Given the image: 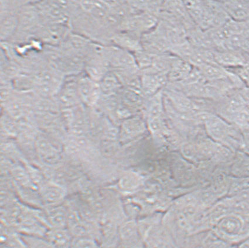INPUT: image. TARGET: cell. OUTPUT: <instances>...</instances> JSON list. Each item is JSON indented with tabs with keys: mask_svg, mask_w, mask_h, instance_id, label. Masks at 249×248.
<instances>
[{
	"mask_svg": "<svg viewBox=\"0 0 249 248\" xmlns=\"http://www.w3.org/2000/svg\"><path fill=\"white\" fill-rule=\"evenodd\" d=\"M249 189V178H238L233 182L231 192L233 194H239Z\"/></svg>",
	"mask_w": 249,
	"mask_h": 248,
	"instance_id": "19",
	"label": "cell"
},
{
	"mask_svg": "<svg viewBox=\"0 0 249 248\" xmlns=\"http://www.w3.org/2000/svg\"><path fill=\"white\" fill-rule=\"evenodd\" d=\"M221 3L231 19L238 22L249 21V1H225Z\"/></svg>",
	"mask_w": 249,
	"mask_h": 248,
	"instance_id": "10",
	"label": "cell"
},
{
	"mask_svg": "<svg viewBox=\"0 0 249 248\" xmlns=\"http://www.w3.org/2000/svg\"><path fill=\"white\" fill-rule=\"evenodd\" d=\"M167 74L144 72L141 77V87L147 95H153L168 80Z\"/></svg>",
	"mask_w": 249,
	"mask_h": 248,
	"instance_id": "12",
	"label": "cell"
},
{
	"mask_svg": "<svg viewBox=\"0 0 249 248\" xmlns=\"http://www.w3.org/2000/svg\"><path fill=\"white\" fill-rule=\"evenodd\" d=\"M36 146L37 152L43 160L47 162H55L58 160L59 156L58 150L47 138H37Z\"/></svg>",
	"mask_w": 249,
	"mask_h": 248,
	"instance_id": "14",
	"label": "cell"
},
{
	"mask_svg": "<svg viewBox=\"0 0 249 248\" xmlns=\"http://www.w3.org/2000/svg\"><path fill=\"white\" fill-rule=\"evenodd\" d=\"M233 174L239 178H249V155L242 154L236 159L233 165Z\"/></svg>",
	"mask_w": 249,
	"mask_h": 248,
	"instance_id": "16",
	"label": "cell"
},
{
	"mask_svg": "<svg viewBox=\"0 0 249 248\" xmlns=\"http://www.w3.org/2000/svg\"><path fill=\"white\" fill-rule=\"evenodd\" d=\"M77 87L81 101L89 105L95 104L102 93L99 83L93 81L85 72L77 76Z\"/></svg>",
	"mask_w": 249,
	"mask_h": 248,
	"instance_id": "3",
	"label": "cell"
},
{
	"mask_svg": "<svg viewBox=\"0 0 249 248\" xmlns=\"http://www.w3.org/2000/svg\"><path fill=\"white\" fill-rule=\"evenodd\" d=\"M71 248H101L95 239L91 238L73 239Z\"/></svg>",
	"mask_w": 249,
	"mask_h": 248,
	"instance_id": "18",
	"label": "cell"
},
{
	"mask_svg": "<svg viewBox=\"0 0 249 248\" xmlns=\"http://www.w3.org/2000/svg\"><path fill=\"white\" fill-rule=\"evenodd\" d=\"M240 92L245 99L246 105L249 108V87L246 86L240 89Z\"/></svg>",
	"mask_w": 249,
	"mask_h": 248,
	"instance_id": "22",
	"label": "cell"
},
{
	"mask_svg": "<svg viewBox=\"0 0 249 248\" xmlns=\"http://www.w3.org/2000/svg\"><path fill=\"white\" fill-rule=\"evenodd\" d=\"M18 13H1L0 36L1 42L10 41L17 33L18 27Z\"/></svg>",
	"mask_w": 249,
	"mask_h": 248,
	"instance_id": "8",
	"label": "cell"
},
{
	"mask_svg": "<svg viewBox=\"0 0 249 248\" xmlns=\"http://www.w3.org/2000/svg\"><path fill=\"white\" fill-rule=\"evenodd\" d=\"M214 62L226 69H234L243 66L248 61L241 51L230 50H213Z\"/></svg>",
	"mask_w": 249,
	"mask_h": 248,
	"instance_id": "5",
	"label": "cell"
},
{
	"mask_svg": "<svg viewBox=\"0 0 249 248\" xmlns=\"http://www.w3.org/2000/svg\"><path fill=\"white\" fill-rule=\"evenodd\" d=\"M38 192L46 207L61 205L67 196V190L64 187L52 182H44L39 187Z\"/></svg>",
	"mask_w": 249,
	"mask_h": 248,
	"instance_id": "4",
	"label": "cell"
},
{
	"mask_svg": "<svg viewBox=\"0 0 249 248\" xmlns=\"http://www.w3.org/2000/svg\"><path fill=\"white\" fill-rule=\"evenodd\" d=\"M110 41L115 46L133 53L142 50L139 35L136 33L117 31L111 36Z\"/></svg>",
	"mask_w": 249,
	"mask_h": 248,
	"instance_id": "6",
	"label": "cell"
},
{
	"mask_svg": "<svg viewBox=\"0 0 249 248\" xmlns=\"http://www.w3.org/2000/svg\"><path fill=\"white\" fill-rule=\"evenodd\" d=\"M243 141L246 152L249 155V130H243Z\"/></svg>",
	"mask_w": 249,
	"mask_h": 248,
	"instance_id": "21",
	"label": "cell"
},
{
	"mask_svg": "<svg viewBox=\"0 0 249 248\" xmlns=\"http://www.w3.org/2000/svg\"><path fill=\"white\" fill-rule=\"evenodd\" d=\"M45 215L49 229H67L68 209L64 206L48 207Z\"/></svg>",
	"mask_w": 249,
	"mask_h": 248,
	"instance_id": "9",
	"label": "cell"
},
{
	"mask_svg": "<svg viewBox=\"0 0 249 248\" xmlns=\"http://www.w3.org/2000/svg\"><path fill=\"white\" fill-rule=\"evenodd\" d=\"M239 248H249V241H247L240 245Z\"/></svg>",
	"mask_w": 249,
	"mask_h": 248,
	"instance_id": "23",
	"label": "cell"
},
{
	"mask_svg": "<svg viewBox=\"0 0 249 248\" xmlns=\"http://www.w3.org/2000/svg\"><path fill=\"white\" fill-rule=\"evenodd\" d=\"M21 235L27 248H54L45 237Z\"/></svg>",
	"mask_w": 249,
	"mask_h": 248,
	"instance_id": "17",
	"label": "cell"
},
{
	"mask_svg": "<svg viewBox=\"0 0 249 248\" xmlns=\"http://www.w3.org/2000/svg\"><path fill=\"white\" fill-rule=\"evenodd\" d=\"M77 76L65 77L56 95L62 110L78 106L81 102L77 87Z\"/></svg>",
	"mask_w": 249,
	"mask_h": 248,
	"instance_id": "2",
	"label": "cell"
},
{
	"mask_svg": "<svg viewBox=\"0 0 249 248\" xmlns=\"http://www.w3.org/2000/svg\"><path fill=\"white\" fill-rule=\"evenodd\" d=\"M121 84L118 77L112 70H110L99 82L102 92L107 95L119 88Z\"/></svg>",
	"mask_w": 249,
	"mask_h": 248,
	"instance_id": "15",
	"label": "cell"
},
{
	"mask_svg": "<svg viewBox=\"0 0 249 248\" xmlns=\"http://www.w3.org/2000/svg\"><path fill=\"white\" fill-rule=\"evenodd\" d=\"M205 125L210 135L217 140H226L231 135L234 125L216 116L211 115Z\"/></svg>",
	"mask_w": 249,
	"mask_h": 248,
	"instance_id": "7",
	"label": "cell"
},
{
	"mask_svg": "<svg viewBox=\"0 0 249 248\" xmlns=\"http://www.w3.org/2000/svg\"><path fill=\"white\" fill-rule=\"evenodd\" d=\"M206 81L216 82L230 78L233 72L216 64H207L198 68Z\"/></svg>",
	"mask_w": 249,
	"mask_h": 248,
	"instance_id": "13",
	"label": "cell"
},
{
	"mask_svg": "<svg viewBox=\"0 0 249 248\" xmlns=\"http://www.w3.org/2000/svg\"><path fill=\"white\" fill-rule=\"evenodd\" d=\"M142 123L139 119H130L124 122L123 124V131L125 132L131 133L141 129Z\"/></svg>",
	"mask_w": 249,
	"mask_h": 248,
	"instance_id": "20",
	"label": "cell"
},
{
	"mask_svg": "<svg viewBox=\"0 0 249 248\" xmlns=\"http://www.w3.org/2000/svg\"><path fill=\"white\" fill-rule=\"evenodd\" d=\"M71 32L69 24H43L35 36L44 45L59 47L65 42Z\"/></svg>",
	"mask_w": 249,
	"mask_h": 248,
	"instance_id": "1",
	"label": "cell"
},
{
	"mask_svg": "<svg viewBox=\"0 0 249 248\" xmlns=\"http://www.w3.org/2000/svg\"><path fill=\"white\" fill-rule=\"evenodd\" d=\"M45 238L54 248H71L73 238L68 229H50Z\"/></svg>",
	"mask_w": 249,
	"mask_h": 248,
	"instance_id": "11",
	"label": "cell"
}]
</instances>
